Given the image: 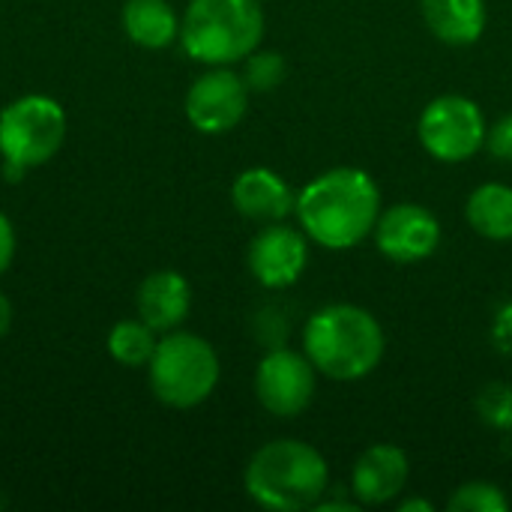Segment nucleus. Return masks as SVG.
<instances>
[{
    "instance_id": "1",
    "label": "nucleus",
    "mask_w": 512,
    "mask_h": 512,
    "mask_svg": "<svg viewBox=\"0 0 512 512\" xmlns=\"http://www.w3.org/2000/svg\"><path fill=\"white\" fill-rule=\"evenodd\" d=\"M294 213L309 240L330 252H345L372 237L381 216V189L369 171L339 165L297 192Z\"/></svg>"
},
{
    "instance_id": "2",
    "label": "nucleus",
    "mask_w": 512,
    "mask_h": 512,
    "mask_svg": "<svg viewBox=\"0 0 512 512\" xmlns=\"http://www.w3.org/2000/svg\"><path fill=\"white\" fill-rule=\"evenodd\" d=\"M384 330L378 318L354 303H330L303 327V354L330 381H360L384 360Z\"/></svg>"
},
{
    "instance_id": "3",
    "label": "nucleus",
    "mask_w": 512,
    "mask_h": 512,
    "mask_svg": "<svg viewBox=\"0 0 512 512\" xmlns=\"http://www.w3.org/2000/svg\"><path fill=\"white\" fill-rule=\"evenodd\" d=\"M243 486L264 510H315L330 489V465L318 447L297 438H279L252 453Z\"/></svg>"
},
{
    "instance_id": "4",
    "label": "nucleus",
    "mask_w": 512,
    "mask_h": 512,
    "mask_svg": "<svg viewBox=\"0 0 512 512\" xmlns=\"http://www.w3.org/2000/svg\"><path fill=\"white\" fill-rule=\"evenodd\" d=\"M264 27L258 0H189L180 18V45L204 66H231L261 45Z\"/></svg>"
},
{
    "instance_id": "5",
    "label": "nucleus",
    "mask_w": 512,
    "mask_h": 512,
    "mask_svg": "<svg viewBox=\"0 0 512 512\" xmlns=\"http://www.w3.org/2000/svg\"><path fill=\"white\" fill-rule=\"evenodd\" d=\"M147 372L150 390L162 405L189 411L213 396L222 366L216 348L204 336L171 330L156 342Z\"/></svg>"
},
{
    "instance_id": "6",
    "label": "nucleus",
    "mask_w": 512,
    "mask_h": 512,
    "mask_svg": "<svg viewBox=\"0 0 512 512\" xmlns=\"http://www.w3.org/2000/svg\"><path fill=\"white\" fill-rule=\"evenodd\" d=\"M66 141V111L57 99L27 93L0 111V159L39 168Z\"/></svg>"
},
{
    "instance_id": "7",
    "label": "nucleus",
    "mask_w": 512,
    "mask_h": 512,
    "mask_svg": "<svg viewBox=\"0 0 512 512\" xmlns=\"http://www.w3.org/2000/svg\"><path fill=\"white\" fill-rule=\"evenodd\" d=\"M486 114L483 108L462 93L435 96L417 120V138L423 150L447 165L474 159L486 147Z\"/></svg>"
},
{
    "instance_id": "8",
    "label": "nucleus",
    "mask_w": 512,
    "mask_h": 512,
    "mask_svg": "<svg viewBox=\"0 0 512 512\" xmlns=\"http://www.w3.org/2000/svg\"><path fill=\"white\" fill-rule=\"evenodd\" d=\"M318 393V369L294 348H270L255 369V396L273 417H300Z\"/></svg>"
},
{
    "instance_id": "9",
    "label": "nucleus",
    "mask_w": 512,
    "mask_h": 512,
    "mask_svg": "<svg viewBox=\"0 0 512 512\" xmlns=\"http://www.w3.org/2000/svg\"><path fill=\"white\" fill-rule=\"evenodd\" d=\"M249 111V87L228 66H210L186 93V117L201 135L231 132Z\"/></svg>"
},
{
    "instance_id": "10",
    "label": "nucleus",
    "mask_w": 512,
    "mask_h": 512,
    "mask_svg": "<svg viewBox=\"0 0 512 512\" xmlns=\"http://www.w3.org/2000/svg\"><path fill=\"white\" fill-rule=\"evenodd\" d=\"M441 222L438 216L414 201H399L387 210H381L372 240L378 246V252L387 261L396 264H417L426 261L438 252L441 246Z\"/></svg>"
},
{
    "instance_id": "11",
    "label": "nucleus",
    "mask_w": 512,
    "mask_h": 512,
    "mask_svg": "<svg viewBox=\"0 0 512 512\" xmlns=\"http://www.w3.org/2000/svg\"><path fill=\"white\" fill-rule=\"evenodd\" d=\"M246 264L252 279L270 291H285L297 285L309 264V243L303 228L297 231L285 222L264 225L249 243Z\"/></svg>"
},
{
    "instance_id": "12",
    "label": "nucleus",
    "mask_w": 512,
    "mask_h": 512,
    "mask_svg": "<svg viewBox=\"0 0 512 512\" xmlns=\"http://www.w3.org/2000/svg\"><path fill=\"white\" fill-rule=\"evenodd\" d=\"M411 477V462L396 444H372L351 471V495L360 507H384L396 501Z\"/></svg>"
},
{
    "instance_id": "13",
    "label": "nucleus",
    "mask_w": 512,
    "mask_h": 512,
    "mask_svg": "<svg viewBox=\"0 0 512 512\" xmlns=\"http://www.w3.org/2000/svg\"><path fill=\"white\" fill-rule=\"evenodd\" d=\"M231 201L240 216L261 222V225L285 222L297 207V195L288 186V180L264 165H255L237 174L231 186Z\"/></svg>"
},
{
    "instance_id": "14",
    "label": "nucleus",
    "mask_w": 512,
    "mask_h": 512,
    "mask_svg": "<svg viewBox=\"0 0 512 512\" xmlns=\"http://www.w3.org/2000/svg\"><path fill=\"white\" fill-rule=\"evenodd\" d=\"M192 309V288L177 270H156L138 288V318L156 333L177 330Z\"/></svg>"
},
{
    "instance_id": "15",
    "label": "nucleus",
    "mask_w": 512,
    "mask_h": 512,
    "mask_svg": "<svg viewBox=\"0 0 512 512\" xmlns=\"http://www.w3.org/2000/svg\"><path fill=\"white\" fill-rule=\"evenodd\" d=\"M426 27L447 45H474L489 21L486 0H420Z\"/></svg>"
},
{
    "instance_id": "16",
    "label": "nucleus",
    "mask_w": 512,
    "mask_h": 512,
    "mask_svg": "<svg viewBox=\"0 0 512 512\" xmlns=\"http://www.w3.org/2000/svg\"><path fill=\"white\" fill-rule=\"evenodd\" d=\"M120 18L129 42L138 48L159 51L180 39V18L168 0H126Z\"/></svg>"
},
{
    "instance_id": "17",
    "label": "nucleus",
    "mask_w": 512,
    "mask_h": 512,
    "mask_svg": "<svg viewBox=\"0 0 512 512\" xmlns=\"http://www.w3.org/2000/svg\"><path fill=\"white\" fill-rule=\"evenodd\" d=\"M468 225L495 243L512 240V186L507 183H483L465 201Z\"/></svg>"
},
{
    "instance_id": "18",
    "label": "nucleus",
    "mask_w": 512,
    "mask_h": 512,
    "mask_svg": "<svg viewBox=\"0 0 512 512\" xmlns=\"http://www.w3.org/2000/svg\"><path fill=\"white\" fill-rule=\"evenodd\" d=\"M156 330L147 327L141 318L138 321H120L108 330V339H105V348L111 354V360H117L120 366H129V369H138V366H147L153 351H156Z\"/></svg>"
},
{
    "instance_id": "19",
    "label": "nucleus",
    "mask_w": 512,
    "mask_h": 512,
    "mask_svg": "<svg viewBox=\"0 0 512 512\" xmlns=\"http://www.w3.org/2000/svg\"><path fill=\"white\" fill-rule=\"evenodd\" d=\"M450 512H507L510 510V498L504 495L501 486L489 483V480H474L465 483L453 492V498L447 501Z\"/></svg>"
},
{
    "instance_id": "20",
    "label": "nucleus",
    "mask_w": 512,
    "mask_h": 512,
    "mask_svg": "<svg viewBox=\"0 0 512 512\" xmlns=\"http://www.w3.org/2000/svg\"><path fill=\"white\" fill-rule=\"evenodd\" d=\"M243 63H246L243 66V81H246L249 93L252 90L255 93H267V90L279 87L285 81V72H288L285 57L279 51H258L255 48Z\"/></svg>"
},
{
    "instance_id": "21",
    "label": "nucleus",
    "mask_w": 512,
    "mask_h": 512,
    "mask_svg": "<svg viewBox=\"0 0 512 512\" xmlns=\"http://www.w3.org/2000/svg\"><path fill=\"white\" fill-rule=\"evenodd\" d=\"M477 414L486 426L498 432H512V384H486L477 396Z\"/></svg>"
},
{
    "instance_id": "22",
    "label": "nucleus",
    "mask_w": 512,
    "mask_h": 512,
    "mask_svg": "<svg viewBox=\"0 0 512 512\" xmlns=\"http://www.w3.org/2000/svg\"><path fill=\"white\" fill-rule=\"evenodd\" d=\"M486 147L498 162H510L512 165V114H504L501 120H495L486 132Z\"/></svg>"
},
{
    "instance_id": "23",
    "label": "nucleus",
    "mask_w": 512,
    "mask_h": 512,
    "mask_svg": "<svg viewBox=\"0 0 512 512\" xmlns=\"http://www.w3.org/2000/svg\"><path fill=\"white\" fill-rule=\"evenodd\" d=\"M12 258H15V228H12L9 216L0 213V276L9 270Z\"/></svg>"
},
{
    "instance_id": "24",
    "label": "nucleus",
    "mask_w": 512,
    "mask_h": 512,
    "mask_svg": "<svg viewBox=\"0 0 512 512\" xmlns=\"http://www.w3.org/2000/svg\"><path fill=\"white\" fill-rule=\"evenodd\" d=\"M9 327H12V303H9L6 294L0 291V339L9 333Z\"/></svg>"
},
{
    "instance_id": "25",
    "label": "nucleus",
    "mask_w": 512,
    "mask_h": 512,
    "mask_svg": "<svg viewBox=\"0 0 512 512\" xmlns=\"http://www.w3.org/2000/svg\"><path fill=\"white\" fill-rule=\"evenodd\" d=\"M399 512H435V507L429 501H423V498H408V501L399 504Z\"/></svg>"
}]
</instances>
